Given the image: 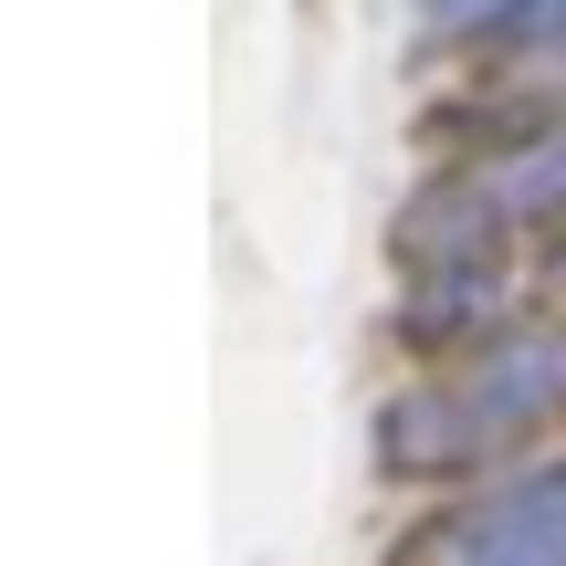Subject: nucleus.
Returning <instances> with one entry per match:
<instances>
[{
	"instance_id": "f257e3e1",
	"label": "nucleus",
	"mask_w": 566,
	"mask_h": 566,
	"mask_svg": "<svg viewBox=\"0 0 566 566\" xmlns=\"http://www.w3.org/2000/svg\"><path fill=\"white\" fill-rule=\"evenodd\" d=\"M546 420H566V325L493 336L451 378L399 388L367 420V441H378V472H462V462H493V451L535 441Z\"/></svg>"
},
{
	"instance_id": "39448f33",
	"label": "nucleus",
	"mask_w": 566,
	"mask_h": 566,
	"mask_svg": "<svg viewBox=\"0 0 566 566\" xmlns=\"http://www.w3.org/2000/svg\"><path fill=\"white\" fill-rule=\"evenodd\" d=\"M472 42H493V53H566V0H483V21H472Z\"/></svg>"
},
{
	"instance_id": "20e7f679",
	"label": "nucleus",
	"mask_w": 566,
	"mask_h": 566,
	"mask_svg": "<svg viewBox=\"0 0 566 566\" xmlns=\"http://www.w3.org/2000/svg\"><path fill=\"white\" fill-rule=\"evenodd\" d=\"M483 179H493V200L514 210V231H546V242H566V126L514 137Z\"/></svg>"
},
{
	"instance_id": "7ed1b4c3",
	"label": "nucleus",
	"mask_w": 566,
	"mask_h": 566,
	"mask_svg": "<svg viewBox=\"0 0 566 566\" xmlns=\"http://www.w3.org/2000/svg\"><path fill=\"white\" fill-rule=\"evenodd\" d=\"M504 242H514V210L493 200V179H483V168H472V179L420 189V200L399 210V263H409V283H420V273H472V263H504Z\"/></svg>"
},
{
	"instance_id": "f03ea898",
	"label": "nucleus",
	"mask_w": 566,
	"mask_h": 566,
	"mask_svg": "<svg viewBox=\"0 0 566 566\" xmlns=\"http://www.w3.org/2000/svg\"><path fill=\"white\" fill-rule=\"evenodd\" d=\"M388 566H566V462L514 472V483L409 525V546Z\"/></svg>"
}]
</instances>
